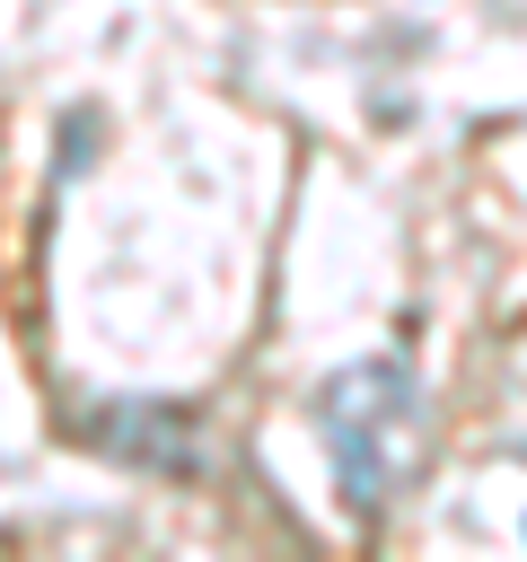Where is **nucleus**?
Masks as SVG:
<instances>
[{
  "label": "nucleus",
  "instance_id": "nucleus-1",
  "mask_svg": "<svg viewBox=\"0 0 527 562\" xmlns=\"http://www.w3.org/2000/svg\"><path fill=\"white\" fill-rule=\"evenodd\" d=\"M422 430H430V413H422V386L404 360H351L316 386V439L334 457L343 509H360V518H378L413 483Z\"/></svg>",
  "mask_w": 527,
  "mask_h": 562
}]
</instances>
